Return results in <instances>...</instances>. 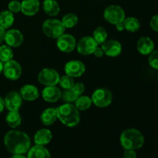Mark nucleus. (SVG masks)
Wrapping results in <instances>:
<instances>
[{
	"label": "nucleus",
	"instance_id": "15",
	"mask_svg": "<svg viewBox=\"0 0 158 158\" xmlns=\"http://www.w3.org/2000/svg\"><path fill=\"white\" fill-rule=\"evenodd\" d=\"M42 96L45 101L48 103H56L61 98L62 91L56 86H46L42 92Z\"/></svg>",
	"mask_w": 158,
	"mask_h": 158
},
{
	"label": "nucleus",
	"instance_id": "39",
	"mask_svg": "<svg viewBox=\"0 0 158 158\" xmlns=\"http://www.w3.org/2000/svg\"><path fill=\"white\" fill-rule=\"evenodd\" d=\"M116 29L118 32H123V30H125V27H124V24H123V22H121V23H119L115 25Z\"/></svg>",
	"mask_w": 158,
	"mask_h": 158
},
{
	"label": "nucleus",
	"instance_id": "11",
	"mask_svg": "<svg viewBox=\"0 0 158 158\" xmlns=\"http://www.w3.org/2000/svg\"><path fill=\"white\" fill-rule=\"evenodd\" d=\"M64 71L66 75L73 78H77L86 72V66L80 60H70L65 65Z\"/></svg>",
	"mask_w": 158,
	"mask_h": 158
},
{
	"label": "nucleus",
	"instance_id": "4",
	"mask_svg": "<svg viewBox=\"0 0 158 158\" xmlns=\"http://www.w3.org/2000/svg\"><path fill=\"white\" fill-rule=\"evenodd\" d=\"M43 31L45 35L51 39H58L65 33L66 28L63 23L57 19H48L43 23Z\"/></svg>",
	"mask_w": 158,
	"mask_h": 158
},
{
	"label": "nucleus",
	"instance_id": "3",
	"mask_svg": "<svg viewBox=\"0 0 158 158\" xmlns=\"http://www.w3.org/2000/svg\"><path fill=\"white\" fill-rule=\"evenodd\" d=\"M57 118L69 127H74L80 122V110L72 103H65L56 108Z\"/></svg>",
	"mask_w": 158,
	"mask_h": 158
},
{
	"label": "nucleus",
	"instance_id": "31",
	"mask_svg": "<svg viewBox=\"0 0 158 158\" xmlns=\"http://www.w3.org/2000/svg\"><path fill=\"white\" fill-rule=\"evenodd\" d=\"M74 83H75V82H74L73 78L66 74V75L62 76L61 77H60V80H59L58 84H60V86H61L63 89H72Z\"/></svg>",
	"mask_w": 158,
	"mask_h": 158
},
{
	"label": "nucleus",
	"instance_id": "38",
	"mask_svg": "<svg viewBox=\"0 0 158 158\" xmlns=\"http://www.w3.org/2000/svg\"><path fill=\"white\" fill-rule=\"evenodd\" d=\"M5 35H6V29L0 26V44L4 41Z\"/></svg>",
	"mask_w": 158,
	"mask_h": 158
},
{
	"label": "nucleus",
	"instance_id": "1",
	"mask_svg": "<svg viewBox=\"0 0 158 158\" xmlns=\"http://www.w3.org/2000/svg\"><path fill=\"white\" fill-rule=\"evenodd\" d=\"M4 144L9 152L12 154H24L29 151L31 146L30 138L27 134L12 130L5 135Z\"/></svg>",
	"mask_w": 158,
	"mask_h": 158
},
{
	"label": "nucleus",
	"instance_id": "18",
	"mask_svg": "<svg viewBox=\"0 0 158 158\" xmlns=\"http://www.w3.org/2000/svg\"><path fill=\"white\" fill-rule=\"evenodd\" d=\"M137 49L141 55H149L154 50V41L150 37H140L137 43Z\"/></svg>",
	"mask_w": 158,
	"mask_h": 158
},
{
	"label": "nucleus",
	"instance_id": "17",
	"mask_svg": "<svg viewBox=\"0 0 158 158\" xmlns=\"http://www.w3.org/2000/svg\"><path fill=\"white\" fill-rule=\"evenodd\" d=\"M23 100L26 101H34L40 97L38 88L32 84H26L20 89L19 92Z\"/></svg>",
	"mask_w": 158,
	"mask_h": 158
},
{
	"label": "nucleus",
	"instance_id": "21",
	"mask_svg": "<svg viewBox=\"0 0 158 158\" xmlns=\"http://www.w3.org/2000/svg\"><path fill=\"white\" fill-rule=\"evenodd\" d=\"M27 158H51L49 151L44 146L35 144L29 148Z\"/></svg>",
	"mask_w": 158,
	"mask_h": 158
},
{
	"label": "nucleus",
	"instance_id": "20",
	"mask_svg": "<svg viewBox=\"0 0 158 158\" xmlns=\"http://www.w3.org/2000/svg\"><path fill=\"white\" fill-rule=\"evenodd\" d=\"M52 138V134L49 130L43 128L40 129L35 133L34 136V141L35 144L41 145V146H46L48 143H50Z\"/></svg>",
	"mask_w": 158,
	"mask_h": 158
},
{
	"label": "nucleus",
	"instance_id": "30",
	"mask_svg": "<svg viewBox=\"0 0 158 158\" xmlns=\"http://www.w3.org/2000/svg\"><path fill=\"white\" fill-rule=\"evenodd\" d=\"M78 97L79 96L72 89H64V91L62 92L61 98L66 103H75V101L78 98Z\"/></svg>",
	"mask_w": 158,
	"mask_h": 158
},
{
	"label": "nucleus",
	"instance_id": "33",
	"mask_svg": "<svg viewBox=\"0 0 158 158\" xmlns=\"http://www.w3.org/2000/svg\"><path fill=\"white\" fill-rule=\"evenodd\" d=\"M8 9L12 13H18L21 12V2L17 0H12L8 5Z\"/></svg>",
	"mask_w": 158,
	"mask_h": 158
},
{
	"label": "nucleus",
	"instance_id": "22",
	"mask_svg": "<svg viewBox=\"0 0 158 158\" xmlns=\"http://www.w3.org/2000/svg\"><path fill=\"white\" fill-rule=\"evenodd\" d=\"M43 9L49 16H56L60 12V5L56 0H44L43 2Z\"/></svg>",
	"mask_w": 158,
	"mask_h": 158
},
{
	"label": "nucleus",
	"instance_id": "35",
	"mask_svg": "<svg viewBox=\"0 0 158 158\" xmlns=\"http://www.w3.org/2000/svg\"><path fill=\"white\" fill-rule=\"evenodd\" d=\"M150 26L153 30L158 32V14L152 17L151 22H150Z\"/></svg>",
	"mask_w": 158,
	"mask_h": 158
},
{
	"label": "nucleus",
	"instance_id": "6",
	"mask_svg": "<svg viewBox=\"0 0 158 158\" xmlns=\"http://www.w3.org/2000/svg\"><path fill=\"white\" fill-rule=\"evenodd\" d=\"M91 99L93 103L97 107H106L112 103L113 94L106 88H99L93 93Z\"/></svg>",
	"mask_w": 158,
	"mask_h": 158
},
{
	"label": "nucleus",
	"instance_id": "37",
	"mask_svg": "<svg viewBox=\"0 0 158 158\" xmlns=\"http://www.w3.org/2000/svg\"><path fill=\"white\" fill-rule=\"evenodd\" d=\"M93 54H94V56L97 57V58H101V57L104 55V52H103V50L102 49L101 47H98V46H97L95 49V50L94 51Z\"/></svg>",
	"mask_w": 158,
	"mask_h": 158
},
{
	"label": "nucleus",
	"instance_id": "14",
	"mask_svg": "<svg viewBox=\"0 0 158 158\" xmlns=\"http://www.w3.org/2000/svg\"><path fill=\"white\" fill-rule=\"evenodd\" d=\"M4 41L6 43V45L10 47L17 48L23 43L24 36L23 33L18 29H9L7 32H6Z\"/></svg>",
	"mask_w": 158,
	"mask_h": 158
},
{
	"label": "nucleus",
	"instance_id": "42",
	"mask_svg": "<svg viewBox=\"0 0 158 158\" xmlns=\"http://www.w3.org/2000/svg\"><path fill=\"white\" fill-rule=\"evenodd\" d=\"M3 63L2 61H0V74L2 73V70H3Z\"/></svg>",
	"mask_w": 158,
	"mask_h": 158
},
{
	"label": "nucleus",
	"instance_id": "8",
	"mask_svg": "<svg viewBox=\"0 0 158 158\" xmlns=\"http://www.w3.org/2000/svg\"><path fill=\"white\" fill-rule=\"evenodd\" d=\"M3 74L9 80H17L23 73L22 66L17 61L11 60L3 65Z\"/></svg>",
	"mask_w": 158,
	"mask_h": 158
},
{
	"label": "nucleus",
	"instance_id": "7",
	"mask_svg": "<svg viewBox=\"0 0 158 158\" xmlns=\"http://www.w3.org/2000/svg\"><path fill=\"white\" fill-rule=\"evenodd\" d=\"M60 74L52 68H44L38 74V80L45 86H56L60 80Z\"/></svg>",
	"mask_w": 158,
	"mask_h": 158
},
{
	"label": "nucleus",
	"instance_id": "36",
	"mask_svg": "<svg viewBox=\"0 0 158 158\" xmlns=\"http://www.w3.org/2000/svg\"><path fill=\"white\" fill-rule=\"evenodd\" d=\"M123 158H137V154L134 150H125Z\"/></svg>",
	"mask_w": 158,
	"mask_h": 158
},
{
	"label": "nucleus",
	"instance_id": "2",
	"mask_svg": "<svg viewBox=\"0 0 158 158\" xmlns=\"http://www.w3.org/2000/svg\"><path fill=\"white\" fill-rule=\"evenodd\" d=\"M145 142L143 134L135 128H128L121 133L120 143L124 150H137L143 146Z\"/></svg>",
	"mask_w": 158,
	"mask_h": 158
},
{
	"label": "nucleus",
	"instance_id": "41",
	"mask_svg": "<svg viewBox=\"0 0 158 158\" xmlns=\"http://www.w3.org/2000/svg\"><path fill=\"white\" fill-rule=\"evenodd\" d=\"M11 158H27V157L23 156V154H13V156H12Z\"/></svg>",
	"mask_w": 158,
	"mask_h": 158
},
{
	"label": "nucleus",
	"instance_id": "40",
	"mask_svg": "<svg viewBox=\"0 0 158 158\" xmlns=\"http://www.w3.org/2000/svg\"><path fill=\"white\" fill-rule=\"evenodd\" d=\"M5 108V102L2 97H0V114L3 111Z\"/></svg>",
	"mask_w": 158,
	"mask_h": 158
},
{
	"label": "nucleus",
	"instance_id": "29",
	"mask_svg": "<svg viewBox=\"0 0 158 158\" xmlns=\"http://www.w3.org/2000/svg\"><path fill=\"white\" fill-rule=\"evenodd\" d=\"M13 58V51L12 47L8 45H2L0 46V61L6 63Z\"/></svg>",
	"mask_w": 158,
	"mask_h": 158
},
{
	"label": "nucleus",
	"instance_id": "19",
	"mask_svg": "<svg viewBox=\"0 0 158 158\" xmlns=\"http://www.w3.org/2000/svg\"><path fill=\"white\" fill-rule=\"evenodd\" d=\"M56 108L49 107L42 112L40 115V121L45 126L52 125L57 120Z\"/></svg>",
	"mask_w": 158,
	"mask_h": 158
},
{
	"label": "nucleus",
	"instance_id": "13",
	"mask_svg": "<svg viewBox=\"0 0 158 158\" xmlns=\"http://www.w3.org/2000/svg\"><path fill=\"white\" fill-rule=\"evenodd\" d=\"M101 48L105 55L110 57L118 56L122 52L121 43L116 40H106L101 45Z\"/></svg>",
	"mask_w": 158,
	"mask_h": 158
},
{
	"label": "nucleus",
	"instance_id": "24",
	"mask_svg": "<svg viewBox=\"0 0 158 158\" xmlns=\"http://www.w3.org/2000/svg\"><path fill=\"white\" fill-rule=\"evenodd\" d=\"M6 121L11 128L18 127L22 123V117L19 111H9L6 115Z\"/></svg>",
	"mask_w": 158,
	"mask_h": 158
},
{
	"label": "nucleus",
	"instance_id": "5",
	"mask_svg": "<svg viewBox=\"0 0 158 158\" xmlns=\"http://www.w3.org/2000/svg\"><path fill=\"white\" fill-rule=\"evenodd\" d=\"M103 17L107 23L115 26L117 23L123 22L126 18V14L121 6L118 5H110L104 9Z\"/></svg>",
	"mask_w": 158,
	"mask_h": 158
},
{
	"label": "nucleus",
	"instance_id": "32",
	"mask_svg": "<svg viewBox=\"0 0 158 158\" xmlns=\"http://www.w3.org/2000/svg\"><path fill=\"white\" fill-rule=\"evenodd\" d=\"M148 62L151 67L158 69V50H154L151 54H149Z\"/></svg>",
	"mask_w": 158,
	"mask_h": 158
},
{
	"label": "nucleus",
	"instance_id": "28",
	"mask_svg": "<svg viewBox=\"0 0 158 158\" xmlns=\"http://www.w3.org/2000/svg\"><path fill=\"white\" fill-rule=\"evenodd\" d=\"M61 21L66 29V28H67V29H71V28H73L74 26H77V23H78L79 19L78 16H77L75 13L69 12V13L66 14V15L63 17Z\"/></svg>",
	"mask_w": 158,
	"mask_h": 158
},
{
	"label": "nucleus",
	"instance_id": "23",
	"mask_svg": "<svg viewBox=\"0 0 158 158\" xmlns=\"http://www.w3.org/2000/svg\"><path fill=\"white\" fill-rule=\"evenodd\" d=\"M15 18L12 12L9 10H4L0 12V26L5 29H9L13 25Z\"/></svg>",
	"mask_w": 158,
	"mask_h": 158
},
{
	"label": "nucleus",
	"instance_id": "25",
	"mask_svg": "<svg viewBox=\"0 0 158 158\" xmlns=\"http://www.w3.org/2000/svg\"><path fill=\"white\" fill-rule=\"evenodd\" d=\"M123 24L125 29L131 32H137L140 28V22L137 18L133 16L125 18L123 20Z\"/></svg>",
	"mask_w": 158,
	"mask_h": 158
},
{
	"label": "nucleus",
	"instance_id": "34",
	"mask_svg": "<svg viewBox=\"0 0 158 158\" xmlns=\"http://www.w3.org/2000/svg\"><path fill=\"white\" fill-rule=\"evenodd\" d=\"M73 90L76 93L78 96L82 95L83 94V92L85 91V86L83 83H74L73 86L72 88Z\"/></svg>",
	"mask_w": 158,
	"mask_h": 158
},
{
	"label": "nucleus",
	"instance_id": "43",
	"mask_svg": "<svg viewBox=\"0 0 158 158\" xmlns=\"http://www.w3.org/2000/svg\"><path fill=\"white\" fill-rule=\"evenodd\" d=\"M157 80H158V73H157Z\"/></svg>",
	"mask_w": 158,
	"mask_h": 158
},
{
	"label": "nucleus",
	"instance_id": "9",
	"mask_svg": "<svg viewBox=\"0 0 158 158\" xmlns=\"http://www.w3.org/2000/svg\"><path fill=\"white\" fill-rule=\"evenodd\" d=\"M98 46L97 42L92 36H83L77 43V49L83 56H89L93 54L96 48Z\"/></svg>",
	"mask_w": 158,
	"mask_h": 158
},
{
	"label": "nucleus",
	"instance_id": "27",
	"mask_svg": "<svg viewBox=\"0 0 158 158\" xmlns=\"http://www.w3.org/2000/svg\"><path fill=\"white\" fill-rule=\"evenodd\" d=\"M108 34L106 30L103 26H98L93 32V38L98 45H102L107 40Z\"/></svg>",
	"mask_w": 158,
	"mask_h": 158
},
{
	"label": "nucleus",
	"instance_id": "12",
	"mask_svg": "<svg viewBox=\"0 0 158 158\" xmlns=\"http://www.w3.org/2000/svg\"><path fill=\"white\" fill-rule=\"evenodd\" d=\"M4 102L5 107L9 111H19L23 103V98L19 93L11 91L6 95Z\"/></svg>",
	"mask_w": 158,
	"mask_h": 158
},
{
	"label": "nucleus",
	"instance_id": "26",
	"mask_svg": "<svg viewBox=\"0 0 158 158\" xmlns=\"http://www.w3.org/2000/svg\"><path fill=\"white\" fill-rule=\"evenodd\" d=\"M92 104V99L88 96H79L75 101V106L80 111L86 110Z\"/></svg>",
	"mask_w": 158,
	"mask_h": 158
},
{
	"label": "nucleus",
	"instance_id": "10",
	"mask_svg": "<svg viewBox=\"0 0 158 158\" xmlns=\"http://www.w3.org/2000/svg\"><path fill=\"white\" fill-rule=\"evenodd\" d=\"M77 40L71 34L64 33L57 39V48L63 52H71L77 48Z\"/></svg>",
	"mask_w": 158,
	"mask_h": 158
},
{
	"label": "nucleus",
	"instance_id": "16",
	"mask_svg": "<svg viewBox=\"0 0 158 158\" xmlns=\"http://www.w3.org/2000/svg\"><path fill=\"white\" fill-rule=\"evenodd\" d=\"M40 9V2L39 0H23L21 2V12L26 16L35 15Z\"/></svg>",
	"mask_w": 158,
	"mask_h": 158
}]
</instances>
